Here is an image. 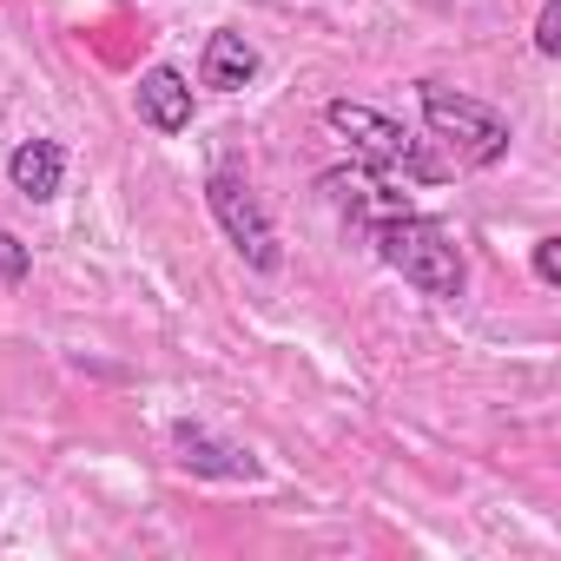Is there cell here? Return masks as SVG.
<instances>
[{
	"label": "cell",
	"instance_id": "6da1fadb",
	"mask_svg": "<svg viewBox=\"0 0 561 561\" xmlns=\"http://www.w3.org/2000/svg\"><path fill=\"white\" fill-rule=\"evenodd\" d=\"M370 244H377V257L403 277V285H416L423 298H462V285H469V264H462L456 238L436 218H423V211L377 218L370 225Z\"/></svg>",
	"mask_w": 561,
	"mask_h": 561
},
{
	"label": "cell",
	"instance_id": "7a4b0ae2",
	"mask_svg": "<svg viewBox=\"0 0 561 561\" xmlns=\"http://www.w3.org/2000/svg\"><path fill=\"white\" fill-rule=\"evenodd\" d=\"M423 126H430V139L436 146H449V159L456 165H469V172H482V165H495L502 152H508V119L495 113V106H482V100H469V93H449V87H436V80H423Z\"/></svg>",
	"mask_w": 561,
	"mask_h": 561
},
{
	"label": "cell",
	"instance_id": "3957f363",
	"mask_svg": "<svg viewBox=\"0 0 561 561\" xmlns=\"http://www.w3.org/2000/svg\"><path fill=\"white\" fill-rule=\"evenodd\" d=\"M324 119H331V133H344L370 165L403 172V179H416V185L443 179V165L423 152V139H410V133H403L397 119H383L377 106H364V100H331V106H324Z\"/></svg>",
	"mask_w": 561,
	"mask_h": 561
},
{
	"label": "cell",
	"instance_id": "277c9868",
	"mask_svg": "<svg viewBox=\"0 0 561 561\" xmlns=\"http://www.w3.org/2000/svg\"><path fill=\"white\" fill-rule=\"evenodd\" d=\"M205 205H211V218L225 225V238L238 244V257H244L251 271H277V264H285V251H277V231H271L257 192H251L238 172L218 165V172L205 179Z\"/></svg>",
	"mask_w": 561,
	"mask_h": 561
},
{
	"label": "cell",
	"instance_id": "5b68a950",
	"mask_svg": "<svg viewBox=\"0 0 561 561\" xmlns=\"http://www.w3.org/2000/svg\"><path fill=\"white\" fill-rule=\"evenodd\" d=\"M172 449H179V469H192V476H218V482H251V476H257V456H251V449L218 443V436H205L198 423H179V430H172Z\"/></svg>",
	"mask_w": 561,
	"mask_h": 561
},
{
	"label": "cell",
	"instance_id": "8992f818",
	"mask_svg": "<svg viewBox=\"0 0 561 561\" xmlns=\"http://www.w3.org/2000/svg\"><path fill=\"white\" fill-rule=\"evenodd\" d=\"M139 119L152 133H185L192 126V87L179 67H146L139 73Z\"/></svg>",
	"mask_w": 561,
	"mask_h": 561
},
{
	"label": "cell",
	"instance_id": "52a82bcc",
	"mask_svg": "<svg viewBox=\"0 0 561 561\" xmlns=\"http://www.w3.org/2000/svg\"><path fill=\"white\" fill-rule=\"evenodd\" d=\"M8 179H14V192H21V198H34V205L60 198L67 146H60V139H21V146H14V159H8Z\"/></svg>",
	"mask_w": 561,
	"mask_h": 561
},
{
	"label": "cell",
	"instance_id": "ba28073f",
	"mask_svg": "<svg viewBox=\"0 0 561 561\" xmlns=\"http://www.w3.org/2000/svg\"><path fill=\"white\" fill-rule=\"evenodd\" d=\"M198 80H205L211 93H244V87L257 80V47H251V41H244L238 27H218V34L205 41Z\"/></svg>",
	"mask_w": 561,
	"mask_h": 561
},
{
	"label": "cell",
	"instance_id": "9c48e42d",
	"mask_svg": "<svg viewBox=\"0 0 561 561\" xmlns=\"http://www.w3.org/2000/svg\"><path fill=\"white\" fill-rule=\"evenodd\" d=\"M27 271H34V251H27L14 231H0V285H21Z\"/></svg>",
	"mask_w": 561,
	"mask_h": 561
},
{
	"label": "cell",
	"instance_id": "30bf717a",
	"mask_svg": "<svg viewBox=\"0 0 561 561\" xmlns=\"http://www.w3.org/2000/svg\"><path fill=\"white\" fill-rule=\"evenodd\" d=\"M535 54L541 60L561 54V0H541V14H535Z\"/></svg>",
	"mask_w": 561,
	"mask_h": 561
},
{
	"label": "cell",
	"instance_id": "8fae6325",
	"mask_svg": "<svg viewBox=\"0 0 561 561\" xmlns=\"http://www.w3.org/2000/svg\"><path fill=\"white\" fill-rule=\"evenodd\" d=\"M535 277L541 285H561V238H535Z\"/></svg>",
	"mask_w": 561,
	"mask_h": 561
}]
</instances>
